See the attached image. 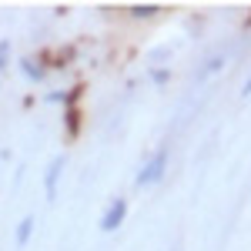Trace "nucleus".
<instances>
[{"instance_id":"obj_1","label":"nucleus","mask_w":251,"mask_h":251,"mask_svg":"<svg viewBox=\"0 0 251 251\" xmlns=\"http://www.w3.org/2000/svg\"><path fill=\"white\" fill-rule=\"evenodd\" d=\"M161 168H164V154H157L151 164H148V171L137 174V184H151V181H157L161 177Z\"/></svg>"},{"instance_id":"obj_2","label":"nucleus","mask_w":251,"mask_h":251,"mask_svg":"<svg viewBox=\"0 0 251 251\" xmlns=\"http://www.w3.org/2000/svg\"><path fill=\"white\" fill-rule=\"evenodd\" d=\"M124 211H127V204H124V201H117L114 208L107 211V218L100 221V228H104V231H111V228H117V225H121V218H124Z\"/></svg>"},{"instance_id":"obj_3","label":"nucleus","mask_w":251,"mask_h":251,"mask_svg":"<svg viewBox=\"0 0 251 251\" xmlns=\"http://www.w3.org/2000/svg\"><path fill=\"white\" fill-rule=\"evenodd\" d=\"M134 14H137V17H151V14H154V3H144V7H134Z\"/></svg>"},{"instance_id":"obj_4","label":"nucleus","mask_w":251,"mask_h":251,"mask_svg":"<svg viewBox=\"0 0 251 251\" xmlns=\"http://www.w3.org/2000/svg\"><path fill=\"white\" fill-rule=\"evenodd\" d=\"M27 234H30V221H24V225H20V231H17V241H20V245L27 241Z\"/></svg>"}]
</instances>
